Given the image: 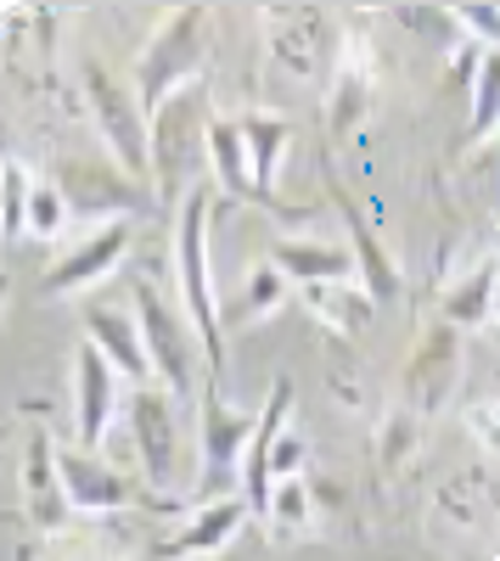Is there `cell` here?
<instances>
[{
  "label": "cell",
  "instance_id": "277c9868",
  "mask_svg": "<svg viewBox=\"0 0 500 561\" xmlns=\"http://www.w3.org/2000/svg\"><path fill=\"white\" fill-rule=\"evenodd\" d=\"M129 309H135V320H141V332H147V354H152L158 382H163L174 399H186L192 382H197V354H203V337H197L192 314L174 309V304L158 293L152 275H135V280H129Z\"/></svg>",
  "mask_w": 500,
  "mask_h": 561
},
{
  "label": "cell",
  "instance_id": "e0dca14e",
  "mask_svg": "<svg viewBox=\"0 0 500 561\" xmlns=\"http://www.w3.org/2000/svg\"><path fill=\"white\" fill-rule=\"evenodd\" d=\"M304 309L332 320L338 332H366L372 314H377V298L360 287V280H343V287H304Z\"/></svg>",
  "mask_w": 500,
  "mask_h": 561
},
{
  "label": "cell",
  "instance_id": "f1b7e54d",
  "mask_svg": "<svg viewBox=\"0 0 500 561\" xmlns=\"http://www.w3.org/2000/svg\"><path fill=\"white\" fill-rule=\"evenodd\" d=\"M495 561H500V528H495Z\"/></svg>",
  "mask_w": 500,
  "mask_h": 561
},
{
  "label": "cell",
  "instance_id": "9a60e30c",
  "mask_svg": "<svg viewBox=\"0 0 500 561\" xmlns=\"http://www.w3.org/2000/svg\"><path fill=\"white\" fill-rule=\"evenodd\" d=\"M23 494H29V511L39 528H57L63 517H73L63 500V478H57V444L45 433H34L23 449Z\"/></svg>",
  "mask_w": 500,
  "mask_h": 561
},
{
  "label": "cell",
  "instance_id": "6da1fadb",
  "mask_svg": "<svg viewBox=\"0 0 500 561\" xmlns=\"http://www.w3.org/2000/svg\"><path fill=\"white\" fill-rule=\"evenodd\" d=\"M208 214H214V197L203 185H192L180 197V214H174V287H180V309L192 314L197 337H203V354L219 365L225 359V332H219V298H214V264H208Z\"/></svg>",
  "mask_w": 500,
  "mask_h": 561
},
{
  "label": "cell",
  "instance_id": "4fadbf2b",
  "mask_svg": "<svg viewBox=\"0 0 500 561\" xmlns=\"http://www.w3.org/2000/svg\"><path fill=\"white\" fill-rule=\"evenodd\" d=\"M450 382H456V325H433L405 370V399H411V410H433L450 393Z\"/></svg>",
  "mask_w": 500,
  "mask_h": 561
},
{
  "label": "cell",
  "instance_id": "d4e9b609",
  "mask_svg": "<svg viewBox=\"0 0 500 561\" xmlns=\"http://www.w3.org/2000/svg\"><path fill=\"white\" fill-rule=\"evenodd\" d=\"M7 214H0V225H7V242H18V237H29V203H34V174L23 169V158H7Z\"/></svg>",
  "mask_w": 500,
  "mask_h": 561
},
{
  "label": "cell",
  "instance_id": "484cf974",
  "mask_svg": "<svg viewBox=\"0 0 500 561\" xmlns=\"http://www.w3.org/2000/svg\"><path fill=\"white\" fill-rule=\"evenodd\" d=\"M304 460H309V444H304V433H282V444L270 449V478L276 483H293V478H304Z\"/></svg>",
  "mask_w": 500,
  "mask_h": 561
},
{
  "label": "cell",
  "instance_id": "8992f818",
  "mask_svg": "<svg viewBox=\"0 0 500 561\" xmlns=\"http://www.w3.org/2000/svg\"><path fill=\"white\" fill-rule=\"evenodd\" d=\"M118 415H124V388H118L113 359L96 343H79L73 348V438H79V449L102 455Z\"/></svg>",
  "mask_w": 500,
  "mask_h": 561
},
{
  "label": "cell",
  "instance_id": "83f0119b",
  "mask_svg": "<svg viewBox=\"0 0 500 561\" xmlns=\"http://www.w3.org/2000/svg\"><path fill=\"white\" fill-rule=\"evenodd\" d=\"M489 325H500V280H495V293H489Z\"/></svg>",
  "mask_w": 500,
  "mask_h": 561
},
{
  "label": "cell",
  "instance_id": "ac0fdd59",
  "mask_svg": "<svg viewBox=\"0 0 500 561\" xmlns=\"http://www.w3.org/2000/svg\"><path fill=\"white\" fill-rule=\"evenodd\" d=\"M242 135H248V152H253V185H259V197H270V185H276V169L287 158V118L276 113H248L242 118Z\"/></svg>",
  "mask_w": 500,
  "mask_h": 561
},
{
  "label": "cell",
  "instance_id": "9c48e42d",
  "mask_svg": "<svg viewBox=\"0 0 500 561\" xmlns=\"http://www.w3.org/2000/svg\"><path fill=\"white\" fill-rule=\"evenodd\" d=\"M84 343H96L118 377H129V388H147L158 382L152 370V354H147V332L141 320H135V309H118V304H90L84 309Z\"/></svg>",
  "mask_w": 500,
  "mask_h": 561
},
{
  "label": "cell",
  "instance_id": "3957f363",
  "mask_svg": "<svg viewBox=\"0 0 500 561\" xmlns=\"http://www.w3.org/2000/svg\"><path fill=\"white\" fill-rule=\"evenodd\" d=\"M203 45H208V12L203 7H180L174 18H163V28L147 39V51L135 57V96H141V107L158 118L169 107V96H180V84L197 79L203 68Z\"/></svg>",
  "mask_w": 500,
  "mask_h": 561
},
{
  "label": "cell",
  "instance_id": "2e32d148",
  "mask_svg": "<svg viewBox=\"0 0 500 561\" xmlns=\"http://www.w3.org/2000/svg\"><path fill=\"white\" fill-rule=\"evenodd\" d=\"M372 45L366 39H349L343 45V62H338V90H332V129L343 135L360 113H366V96H372Z\"/></svg>",
  "mask_w": 500,
  "mask_h": 561
},
{
  "label": "cell",
  "instance_id": "ba28073f",
  "mask_svg": "<svg viewBox=\"0 0 500 561\" xmlns=\"http://www.w3.org/2000/svg\"><path fill=\"white\" fill-rule=\"evenodd\" d=\"M124 253H129V219L96 225L68 259H57V270L45 275L39 287H45V298H79V293L96 287V280H107V275L118 270Z\"/></svg>",
  "mask_w": 500,
  "mask_h": 561
},
{
  "label": "cell",
  "instance_id": "5bb4252c",
  "mask_svg": "<svg viewBox=\"0 0 500 561\" xmlns=\"http://www.w3.org/2000/svg\"><path fill=\"white\" fill-rule=\"evenodd\" d=\"M203 152L214 163V180H219V192H231V197H259V185H253V152H248V135H242V118H208L203 124Z\"/></svg>",
  "mask_w": 500,
  "mask_h": 561
},
{
  "label": "cell",
  "instance_id": "5b68a950",
  "mask_svg": "<svg viewBox=\"0 0 500 561\" xmlns=\"http://www.w3.org/2000/svg\"><path fill=\"white\" fill-rule=\"evenodd\" d=\"M124 421L135 438V460H141V478L152 489H174V455H180V433H174V393L163 382L129 388L124 399Z\"/></svg>",
  "mask_w": 500,
  "mask_h": 561
},
{
  "label": "cell",
  "instance_id": "7402d4cb",
  "mask_svg": "<svg viewBox=\"0 0 500 561\" xmlns=\"http://www.w3.org/2000/svg\"><path fill=\"white\" fill-rule=\"evenodd\" d=\"M309 500H315V494H309L304 478L276 483V494H270V511H264V528L276 534V539H298V534H309V523H315V505H309Z\"/></svg>",
  "mask_w": 500,
  "mask_h": 561
},
{
  "label": "cell",
  "instance_id": "7c38bea8",
  "mask_svg": "<svg viewBox=\"0 0 500 561\" xmlns=\"http://www.w3.org/2000/svg\"><path fill=\"white\" fill-rule=\"evenodd\" d=\"M270 264H282V275L298 280V287H343V280H360L354 253L338 242H321V237H276Z\"/></svg>",
  "mask_w": 500,
  "mask_h": 561
},
{
  "label": "cell",
  "instance_id": "d6986e66",
  "mask_svg": "<svg viewBox=\"0 0 500 561\" xmlns=\"http://www.w3.org/2000/svg\"><path fill=\"white\" fill-rule=\"evenodd\" d=\"M343 225H349V253H354V264H360V287H366L377 304L394 298V293H399V275H394V264L383 259V248H377V237H372V225L360 219L349 203H343Z\"/></svg>",
  "mask_w": 500,
  "mask_h": 561
},
{
  "label": "cell",
  "instance_id": "44dd1931",
  "mask_svg": "<svg viewBox=\"0 0 500 561\" xmlns=\"http://www.w3.org/2000/svg\"><path fill=\"white\" fill-rule=\"evenodd\" d=\"M293 298V280L282 275V264H270V259H259L248 275H242V304H237V314L242 320H259V314H276L282 304Z\"/></svg>",
  "mask_w": 500,
  "mask_h": 561
},
{
  "label": "cell",
  "instance_id": "cb8c5ba5",
  "mask_svg": "<svg viewBox=\"0 0 500 561\" xmlns=\"http://www.w3.org/2000/svg\"><path fill=\"white\" fill-rule=\"evenodd\" d=\"M68 219H73V208L63 197V185L57 180H39L34 185V203H29V237L52 242V237H63V230H68Z\"/></svg>",
  "mask_w": 500,
  "mask_h": 561
},
{
  "label": "cell",
  "instance_id": "7a4b0ae2",
  "mask_svg": "<svg viewBox=\"0 0 500 561\" xmlns=\"http://www.w3.org/2000/svg\"><path fill=\"white\" fill-rule=\"evenodd\" d=\"M79 79H84V102H90V113H96V129L107 140L118 174H129L135 185H147L158 174V158H152V124H147L152 113L141 107L135 84H124L118 73H107L96 57H84Z\"/></svg>",
  "mask_w": 500,
  "mask_h": 561
},
{
  "label": "cell",
  "instance_id": "603a6c76",
  "mask_svg": "<svg viewBox=\"0 0 500 561\" xmlns=\"http://www.w3.org/2000/svg\"><path fill=\"white\" fill-rule=\"evenodd\" d=\"M473 140H484L489 129H500V51H484V68L473 79Z\"/></svg>",
  "mask_w": 500,
  "mask_h": 561
},
{
  "label": "cell",
  "instance_id": "30bf717a",
  "mask_svg": "<svg viewBox=\"0 0 500 561\" xmlns=\"http://www.w3.org/2000/svg\"><path fill=\"white\" fill-rule=\"evenodd\" d=\"M57 478H63V500L73 517H102V511L129 505V483L118 466H107L96 449H57Z\"/></svg>",
  "mask_w": 500,
  "mask_h": 561
},
{
  "label": "cell",
  "instance_id": "52a82bcc",
  "mask_svg": "<svg viewBox=\"0 0 500 561\" xmlns=\"http://www.w3.org/2000/svg\"><path fill=\"white\" fill-rule=\"evenodd\" d=\"M259 415L264 410H237V404H225L219 393L203 399V505L214 500V483L219 478H242V455L259 433Z\"/></svg>",
  "mask_w": 500,
  "mask_h": 561
},
{
  "label": "cell",
  "instance_id": "ffe728a7",
  "mask_svg": "<svg viewBox=\"0 0 500 561\" xmlns=\"http://www.w3.org/2000/svg\"><path fill=\"white\" fill-rule=\"evenodd\" d=\"M495 280H500V259H484L467 280H456V287L444 293V320H456V325H484V320H489V293H495Z\"/></svg>",
  "mask_w": 500,
  "mask_h": 561
},
{
  "label": "cell",
  "instance_id": "4316f807",
  "mask_svg": "<svg viewBox=\"0 0 500 561\" xmlns=\"http://www.w3.org/2000/svg\"><path fill=\"white\" fill-rule=\"evenodd\" d=\"M456 23L473 34V45L500 51V7H456Z\"/></svg>",
  "mask_w": 500,
  "mask_h": 561
},
{
  "label": "cell",
  "instance_id": "8fae6325",
  "mask_svg": "<svg viewBox=\"0 0 500 561\" xmlns=\"http://www.w3.org/2000/svg\"><path fill=\"white\" fill-rule=\"evenodd\" d=\"M248 523H253L248 500H242V494H219V500L197 505V517H192L186 528H174V534L158 545V556H163V561H203V556H219Z\"/></svg>",
  "mask_w": 500,
  "mask_h": 561
}]
</instances>
